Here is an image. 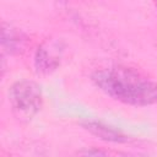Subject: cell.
Masks as SVG:
<instances>
[{
	"mask_svg": "<svg viewBox=\"0 0 157 157\" xmlns=\"http://www.w3.org/2000/svg\"><path fill=\"white\" fill-rule=\"evenodd\" d=\"M94 85L115 101L130 105H151L157 103V83L128 67L97 70L92 75Z\"/></svg>",
	"mask_w": 157,
	"mask_h": 157,
	"instance_id": "cell-1",
	"label": "cell"
},
{
	"mask_svg": "<svg viewBox=\"0 0 157 157\" xmlns=\"http://www.w3.org/2000/svg\"><path fill=\"white\" fill-rule=\"evenodd\" d=\"M13 114L20 120H31L42 108L43 96L38 83L29 80L15 82L9 91Z\"/></svg>",
	"mask_w": 157,
	"mask_h": 157,
	"instance_id": "cell-2",
	"label": "cell"
},
{
	"mask_svg": "<svg viewBox=\"0 0 157 157\" xmlns=\"http://www.w3.org/2000/svg\"><path fill=\"white\" fill-rule=\"evenodd\" d=\"M61 52L63 48L56 42H47L42 44L34 55V65L37 71L43 74L54 71L60 64Z\"/></svg>",
	"mask_w": 157,
	"mask_h": 157,
	"instance_id": "cell-3",
	"label": "cell"
},
{
	"mask_svg": "<svg viewBox=\"0 0 157 157\" xmlns=\"http://www.w3.org/2000/svg\"><path fill=\"white\" fill-rule=\"evenodd\" d=\"M82 126L88 130L91 134L96 135L97 137H99L101 140L104 141H109V142H126L129 140V137L121 132L118 129H114L102 121H97V120H87L82 123Z\"/></svg>",
	"mask_w": 157,
	"mask_h": 157,
	"instance_id": "cell-4",
	"label": "cell"
},
{
	"mask_svg": "<svg viewBox=\"0 0 157 157\" xmlns=\"http://www.w3.org/2000/svg\"><path fill=\"white\" fill-rule=\"evenodd\" d=\"M26 43V36L18 31L17 28L2 23V32H1V44L5 50L10 54L20 53Z\"/></svg>",
	"mask_w": 157,
	"mask_h": 157,
	"instance_id": "cell-5",
	"label": "cell"
},
{
	"mask_svg": "<svg viewBox=\"0 0 157 157\" xmlns=\"http://www.w3.org/2000/svg\"><path fill=\"white\" fill-rule=\"evenodd\" d=\"M82 157H146L140 155H131V153H123V152H114V151H104V150H97L91 148L86 150L81 155Z\"/></svg>",
	"mask_w": 157,
	"mask_h": 157,
	"instance_id": "cell-6",
	"label": "cell"
},
{
	"mask_svg": "<svg viewBox=\"0 0 157 157\" xmlns=\"http://www.w3.org/2000/svg\"><path fill=\"white\" fill-rule=\"evenodd\" d=\"M156 7H157V4H156Z\"/></svg>",
	"mask_w": 157,
	"mask_h": 157,
	"instance_id": "cell-7",
	"label": "cell"
}]
</instances>
